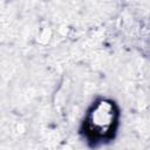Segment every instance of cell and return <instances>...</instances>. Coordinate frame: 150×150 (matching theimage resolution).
<instances>
[{"label": "cell", "mask_w": 150, "mask_h": 150, "mask_svg": "<svg viewBox=\"0 0 150 150\" xmlns=\"http://www.w3.org/2000/svg\"><path fill=\"white\" fill-rule=\"evenodd\" d=\"M121 121L118 103L109 97L96 98L84 112L80 136L89 148L96 149L115 139Z\"/></svg>", "instance_id": "6da1fadb"}, {"label": "cell", "mask_w": 150, "mask_h": 150, "mask_svg": "<svg viewBox=\"0 0 150 150\" xmlns=\"http://www.w3.org/2000/svg\"><path fill=\"white\" fill-rule=\"evenodd\" d=\"M145 35H146V38H150V22H149V26L146 27V30H145Z\"/></svg>", "instance_id": "7a4b0ae2"}]
</instances>
